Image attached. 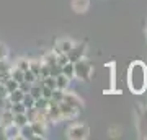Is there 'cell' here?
Returning a JSON list of instances; mask_svg holds the SVG:
<instances>
[{"instance_id":"6da1fadb","label":"cell","mask_w":147,"mask_h":140,"mask_svg":"<svg viewBox=\"0 0 147 140\" xmlns=\"http://www.w3.org/2000/svg\"><path fill=\"white\" fill-rule=\"evenodd\" d=\"M127 83H129V90L136 94H141L147 88V67L142 62H134L129 67Z\"/></svg>"},{"instance_id":"7a4b0ae2","label":"cell","mask_w":147,"mask_h":140,"mask_svg":"<svg viewBox=\"0 0 147 140\" xmlns=\"http://www.w3.org/2000/svg\"><path fill=\"white\" fill-rule=\"evenodd\" d=\"M92 73H93V68H92V64L88 60L80 59L77 62H74V77L84 80V82H88L92 78Z\"/></svg>"},{"instance_id":"3957f363","label":"cell","mask_w":147,"mask_h":140,"mask_svg":"<svg viewBox=\"0 0 147 140\" xmlns=\"http://www.w3.org/2000/svg\"><path fill=\"white\" fill-rule=\"evenodd\" d=\"M90 134V129L85 124H72L69 125L65 130V135L72 140H80V139H87Z\"/></svg>"},{"instance_id":"277c9868","label":"cell","mask_w":147,"mask_h":140,"mask_svg":"<svg viewBox=\"0 0 147 140\" xmlns=\"http://www.w3.org/2000/svg\"><path fill=\"white\" fill-rule=\"evenodd\" d=\"M59 109H61V114H62V119H72L75 116L79 114V108H75V106H70L67 104L65 101H61L59 103Z\"/></svg>"},{"instance_id":"5b68a950","label":"cell","mask_w":147,"mask_h":140,"mask_svg":"<svg viewBox=\"0 0 147 140\" xmlns=\"http://www.w3.org/2000/svg\"><path fill=\"white\" fill-rule=\"evenodd\" d=\"M74 46H75V42H74L72 39L62 38V39H59V41L56 42V49H54V52H56V54H69Z\"/></svg>"},{"instance_id":"8992f818","label":"cell","mask_w":147,"mask_h":140,"mask_svg":"<svg viewBox=\"0 0 147 140\" xmlns=\"http://www.w3.org/2000/svg\"><path fill=\"white\" fill-rule=\"evenodd\" d=\"M85 44H75V46L70 49V52L67 54V57L70 62H77V60H80V59H84V52H85Z\"/></svg>"},{"instance_id":"52a82bcc","label":"cell","mask_w":147,"mask_h":140,"mask_svg":"<svg viewBox=\"0 0 147 140\" xmlns=\"http://www.w3.org/2000/svg\"><path fill=\"white\" fill-rule=\"evenodd\" d=\"M62 101H65V103L70 104V106H75V108L82 109V99H80L75 93H64Z\"/></svg>"},{"instance_id":"ba28073f","label":"cell","mask_w":147,"mask_h":140,"mask_svg":"<svg viewBox=\"0 0 147 140\" xmlns=\"http://www.w3.org/2000/svg\"><path fill=\"white\" fill-rule=\"evenodd\" d=\"M10 124H13V113L10 109H3V114L0 116V127L5 129Z\"/></svg>"},{"instance_id":"9c48e42d","label":"cell","mask_w":147,"mask_h":140,"mask_svg":"<svg viewBox=\"0 0 147 140\" xmlns=\"http://www.w3.org/2000/svg\"><path fill=\"white\" fill-rule=\"evenodd\" d=\"M69 83H70V78L65 77L64 73H59V75H56V88L57 90H65L69 86Z\"/></svg>"},{"instance_id":"30bf717a","label":"cell","mask_w":147,"mask_h":140,"mask_svg":"<svg viewBox=\"0 0 147 140\" xmlns=\"http://www.w3.org/2000/svg\"><path fill=\"white\" fill-rule=\"evenodd\" d=\"M20 137L21 139H34V132H33V127L30 122L20 127Z\"/></svg>"},{"instance_id":"8fae6325","label":"cell","mask_w":147,"mask_h":140,"mask_svg":"<svg viewBox=\"0 0 147 140\" xmlns=\"http://www.w3.org/2000/svg\"><path fill=\"white\" fill-rule=\"evenodd\" d=\"M72 8L77 13H84L88 8V0H72Z\"/></svg>"},{"instance_id":"7c38bea8","label":"cell","mask_w":147,"mask_h":140,"mask_svg":"<svg viewBox=\"0 0 147 140\" xmlns=\"http://www.w3.org/2000/svg\"><path fill=\"white\" fill-rule=\"evenodd\" d=\"M61 73H64L65 77H69L70 80L74 78V62L69 60L67 64H64L62 67H61Z\"/></svg>"},{"instance_id":"4fadbf2b","label":"cell","mask_w":147,"mask_h":140,"mask_svg":"<svg viewBox=\"0 0 147 140\" xmlns=\"http://www.w3.org/2000/svg\"><path fill=\"white\" fill-rule=\"evenodd\" d=\"M28 122V117H26V113H21V114H13V124L21 127Z\"/></svg>"},{"instance_id":"5bb4252c","label":"cell","mask_w":147,"mask_h":140,"mask_svg":"<svg viewBox=\"0 0 147 140\" xmlns=\"http://www.w3.org/2000/svg\"><path fill=\"white\" fill-rule=\"evenodd\" d=\"M10 111L13 113V114H21V113H26V106L21 103H11L10 106Z\"/></svg>"},{"instance_id":"9a60e30c","label":"cell","mask_w":147,"mask_h":140,"mask_svg":"<svg viewBox=\"0 0 147 140\" xmlns=\"http://www.w3.org/2000/svg\"><path fill=\"white\" fill-rule=\"evenodd\" d=\"M15 67H16V68H20V70H23V72H25V70H28V68H30V60H26V59H20V60L16 62Z\"/></svg>"},{"instance_id":"2e32d148","label":"cell","mask_w":147,"mask_h":140,"mask_svg":"<svg viewBox=\"0 0 147 140\" xmlns=\"http://www.w3.org/2000/svg\"><path fill=\"white\" fill-rule=\"evenodd\" d=\"M39 68H41V62H38V60H34V62H30V70H31L36 77H39Z\"/></svg>"},{"instance_id":"e0dca14e","label":"cell","mask_w":147,"mask_h":140,"mask_svg":"<svg viewBox=\"0 0 147 140\" xmlns=\"http://www.w3.org/2000/svg\"><path fill=\"white\" fill-rule=\"evenodd\" d=\"M7 57V47L3 44H0V60H5Z\"/></svg>"},{"instance_id":"ac0fdd59","label":"cell","mask_w":147,"mask_h":140,"mask_svg":"<svg viewBox=\"0 0 147 140\" xmlns=\"http://www.w3.org/2000/svg\"><path fill=\"white\" fill-rule=\"evenodd\" d=\"M144 117H146V121H147V106H146V109H144Z\"/></svg>"}]
</instances>
